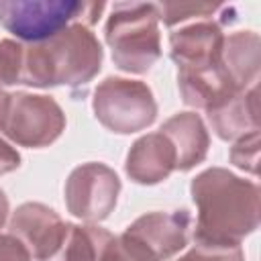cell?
I'll return each instance as SVG.
<instances>
[{
    "label": "cell",
    "instance_id": "18",
    "mask_svg": "<svg viewBox=\"0 0 261 261\" xmlns=\"http://www.w3.org/2000/svg\"><path fill=\"white\" fill-rule=\"evenodd\" d=\"M24 47L12 39H0V84L12 86L20 82Z\"/></svg>",
    "mask_w": 261,
    "mask_h": 261
},
{
    "label": "cell",
    "instance_id": "3",
    "mask_svg": "<svg viewBox=\"0 0 261 261\" xmlns=\"http://www.w3.org/2000/svg\"><path fill=\"white\" fill-rule=\"evenodd\" d=\"M159 14L151 2H116L106 20L104 37L112 61L128 73H147L161 57Z\"/></svg>",
    "mask_w": 261,
    "mask_h": 261
},
{
    "label": "cell",
    "instance_id": "2",
    "mask_svg": "<svg viewBox=\"0 0 261 261\" xmlns=\"http://www.w3.org/2000/svg\"><path fill=\"white\" fill-rule=\"evenodd\" d=\"M102 55V45L90 27L73 22L55 37L24 47L18 84L31 88L86 86L98 75Z\"/></svg>",
    "mask_w": 261,
    "mask_h": 261
},
{
    "label": "cell",
    "instance_id": "5",
    "mask_svg": "<svg viewBox=\"0 0 261 261\" xmlns=\"http://www.w3.org/2000/svg\"><path fill=\"white\" fill-rule=\"evenodd\" d=\"M94 114L116 135H130L153 124L157 104L147 84L126 77H106L94 92Z\"/></svg>",
    "mask_w": 261,
    "mask_h": 261
},
{
    "label": "cell",
    "instance_id": "6",
    "mask_svg": "<svg viewBox=\"0 0 261 261\" xmlns=\"http://www.w3.org/2000/svg\"><path fill=\"white\" fill-rule=\"evenodd\" d=\"M65 128V114L51 96L16 92L2 133L16 145L29 149L49 147Z\"/></svg>",
    "mask_w": 261,
    "mask_h": 261
},
{
    "label": "cell",
    "instance_id": "4",
    "mask_svg": "<svg viewBox=\"0 0 261 261\" xmlns=\"http://www.w3.org/2000/svg\"><path fill=\"white\" fill-rule=\"evenodd\" d=\"M104 2L75 0H10L0 2V24L29 43H41L73 22L92 27L98 22Z\"/></svg>",
    "mask_w": 261,
    "mask_h": 261
},
{
    "label": "cell",
    "instance_id": "12",
    "mask_svg": "<svg viewBox=\"0 0 261 261\" xmlns=\"http://www.w3.org/2000/svg\"><path fill=\"white\" fill-rule=\"evenodd\" d=\"M126 175L135 184L153 186L169 177L175 171V151L167 137L161 133H149L137 139L126 155Z\"/></svg>",
    "mask_w": 261,
    "mask_h": 261
},
{
    "label": "cell",
    "instance_id": "17",
    "mask_svg": "<svg viewBox=\"0 0 261 261\" xmlns=\"http://www.w3.org/2000/svg\"><path fill=\"white\" fill-rule=\"evenodd\" d=\"M224 4H208V2H159L155 4L159 20L167 27H175L186 20H206L214 14H220Z\"/></svg>",
    "mask_w": 261,
    "mask_h": 261
},
{
    "label": "cell",
    "instance_id": "21",
    "mask_svg": "<svg viewBox=\"0 0 261 261\" xmlns=\"http://www.w3.org/2000/svg\"><path fill=\"white\" fill-rule=\"evenodd\" d=\"M98 261H147L141 253H137L122 237H110L102 247Z\"/></svg>",
    "mask_w": 261,
    "mask_h": 261
},
{
    "label": "cell",
    "instance_id": "22",
    "mask_svg": "<svg viewBox=\"0 0 261 261\" xmlns=\"http://www.w3.org/2000/svg\"><path fill=\"white\" fill-rule=\"evenodd\" d=\"M0 261H33V257L27 247L8 232L0 234Z\"/></svg>",
    "mask_w": 261,
    "mask_h": 261
},
{
    "label": "cell",
    "instance_id": "19",
    "mask_svg": "<svg viewBox=\"0 0 261 261\" xmlns=\"http://www.w3.org/2000/svg\"><path fill=\"white\" fill-rule=\"evenodd\" d=\"M230 161L251 173V175H257V163H259V130H253L241 139L234 141L232 149H230Z\"/></svg>",
    "mask_w": 261,
    "mask_h": 261
},
{
    "label": "cell",
    "instance_id": "1",
    "mask_svg": "<svg viewBox=\"0 0 261 261\" xmlns=\"http://www.w3.org/2000/svg\"><path fill=\"white\" fill-rule=\"evenodd\" d=\"M198 208L196 245L241 247V241L259 226V186L228 169L210 167L190 186Z\"/></svg>",
    "mask_w": 261,
    "mask_h": 261
},
{
    "label": "cell",
    "instance_id": "14",
    "mask_svg": "<svg viewBox=\"0 0 261 261\" xmlns=\"http://www.w3.org/2000/svg\"><path fill=\"white\" fill-rule=\"evenodd\" d=\"M212 130L222 141H237L253 130H259V88H251L234 94L220 106L208 110Z\"/></svg>",
    "mask_w": 261,
    "mask_h": 261
},
{
    "label": "cell",
    "instance_id": "13",
    "mask_svg": "<svg viewBox=\"0 0 261 261\" xmlns=\"http://www.w3.org/2000/svg\"><path fill=\"white\" fill-rule=\"evenodd\" d=\"M175 151V169L190 171L204 161L210 145L208 130L196 112H179L163 122L159 128Z\"/></svg>",
    "mask_w": 261,
    "mask_h": 261
},
{
    "label": "cell",
    "instance_id": "10",
    "mask_svg": "<svg viewBox=\"0 0 261 261\" xmlns=\"http://www.w3.org/2000/svg\"><path fill=\"white\" fill-rule=\"evenodd\" d=\"M224 33L218 20H194L169 35L171 59L177 69H200L220 61Z\"/></svg>",
    "mask_w": 261,
    "mask_h": 261
},
{
    "label": "cell",
    "instance_id": "7",
    "mask_svg": "<svg viewBox=\"0 0 261 261\" xmlns=\"http://www.w3.org/2000/svg\"><path fill=\"white\" fill-rule=\"evenodd\" d=\"M120 192V179L104 163H84L65 181L67 210L86 222H100L110 216Z\"/></svg>",
    "mask_w": 261,
    "mask_h": 261
},
{
    "label": "cell",
    "instance_id": "15",
    "mask_svg": "<svg viewBox=\"0 0 261 261\" xmlns=\"http://www.w3.org/2000/svg\"><path fill=\"white\" fill-rule=\"evenodd\" d=\"M220 63L239 90L257 84L259 77V35L253 31H239L224 37Z\"/></svg>",
    "mask_w": 261,
    "mask_h": 261
},
{
    "label": "cell",
    "instance_id": "25",
    "mask_svg": "<svg viewBox=\"0 0 261 261\" xmlns=\"http://www.w3.org/2000/svg\"><path fill=\"white\" fill-rule=\"evenodd\" d=\"M6 218H8V198H6V194L0 190V228L4 226Z\"/></svg>",
    "mask_w": 261,
    "mask_h": 261
},
{
    "label": "cell",
    "instance_id": "16",
    "mask_svg": "<svg viewBox=\"0 0 261 261\" xmlns=\"http://www.w3.org/2000/svg\"><path fill=\"white\" fill-rule=\"evenodd\" d=\"M110 237L108 230L94 224H67L63 243L47 261H98V255Z\"/></svg>",
    "mask_w": 261,
    "mask_h": 261
},
{
    "label": "cell",
    "instance_id": "9",
    "mask_svg": "<svg viewBox=\"0 0 261 261\" xmlns=\"http://www.w3.org/2000/svg\"><path fill=\"white\" fill-rule=\"evenodd\" d=\"M67 224L55 210L39 202H27L12 212L8 232L16 237L33 259L47 261L63 243Z\"/></svg>",
    "mask_w": 261,
    "mask_h": 261
},
{
    "label": "cell",
    "instance_id": "8",
    "mask_svg": "<svg viewBox=\"0 0 261 261\" xmlns=\"http://www.w3.org/2000/svg\"><path fill=\"white\" fill-rule=\"evenodd\" d=\"M190 212H149L139 216L120 234L147 261H167L188 245Z\"/></svg>",
    "mask_w": 261,
    "mask_h": 261
},
{
    "label": "cell",
    "instance_id": "24",
    "mask_svg": "<svg viewBox=\"0 0 261 261\" xmlns=\"http://www.w3.org/2000/svg\"><path fill=\"white\" fill-rule=\"evenodd\" d=\"M8 108H10V94H6L0 88V130L6 124V116H8Z\"/></svg>",
    "mask_w": 261,
    "mask_h": 261
},
{
    "label": "cell",
    "instance_id": "20",
    "mask_svg": "<svg viewBox=\"0 0 261 261\" xmlns=\"http://www.w3.org/2000/svg\"><path fill=\"white\" fill-rule=\"evenodd\" d=\"M177 261H245L241 247H212V245H194Z\"/></svg>",
    "mask_w": 261,
    "mask_h": 261
},
{
    "label": "cell",
    "instance_id": "23",
    "mask_svg": "<svg viewBox=\"0 0 261 261\" xmlns=\"http://www.w3.org/2000/svg\"><path fill=\"white\" fill-rule=\"evenodd\" d=\"M20 165V155L4 139H0V175L14 171Z\"/></svg>",
    "mask_w": 261,
    "mask_h": 261
},
{
    "label": "cell",
    "instance_id": "11",
    "mask_svg": "<svg viewBox=\"0 0 261 261\" xmlns=\"http://www.w3.org/2000/svg\"><path fill=\"white\" fill-rule=\"evenodd\" d=\"M177 86L188 106L206 112L243 92L234 86L220 61L200 69H177Z\"/></svg>",
    "mask_w": 261,
    "mask_h": 261
}]
</instances>
